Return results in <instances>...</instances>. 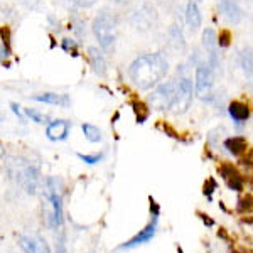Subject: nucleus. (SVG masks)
Listing matches in <instances>:
<instances>
[{"label":"nucleus","mask_w":253,"mask_h":253,"mask_svg":"<svg viewBox=\"0 0 253 253\" xmlns=\"http://www.w3.org/2000/svg\"><path fill=\"white\" fill-rule=\"evenodd\" d=\"M169 71V63L162 52H144L137 56L128 68L132 83L138 89H152L166 78Z\"/></svg>","instance_id":"nucleus-1"},{"label":"nucleus","mask_w":253,"mask_h":253,"mask_svg":"<svg viewBox=\"0 0 253 253\" xmlns=\"http://www.w3.org/2000/svg\"><path fill=\"white\" fill-rule=\"evenodd\" d=\"M7 172L17 184L26 191L27 194H36L39 189L41 174L39 169L32 162L22 157H9L7 159Z\"/></svg>","instance_id":"nucleus-2"},{"label":"nucleus","mask_w":253,"mask_h":253,"mask_svg":"<svg viewBox=\"0 0 253 253\" xmlns=\"http://www.w3.org/2000/svg\"><path fill=\"white\" fill-rule=\"evenodd\" d=\"M44 198H46V208H44L46 221L56 230L63 224V187L59 179L47 177L44 181Z\"/></svg>","instance_id":"nucleus-3"},{"label":"nucleus","mask_w":253,"mask_h":253,"mask_svg":"<svg viewBox=\"0 0 253 253\" xmlns=\"http://www.w3.org/2000/svg\"><path fill=\"white\" fill-rule=\"evenodd\" d=\"M93 34L100 44V47L103 49L105 52H110L115 46L117 41V29H118V17L113 12H100L96 15L95 20L91 24Z\"/></svg>","instance_id":"nucleus-4"},{"label":"nucleus","mask_w":253,"mask_h":253,"mask_svg":"<svg viewBox=\"0 0 253 253\" xmlns=\"http://www.w3.org/2000/svg\"><path fill=\"white\" fill-rule=\"evenodd\" d=\"M213 86H214V69L208 64V61H201L196 64L194 75V93L199 100L210 101L213 98Z\"/></svg>","instance_id":"nucleus-5"},{"label":"nucleus","mask_w":253,"mask_h":253,"mask_svg":"<svg viewBox=\"0 0 253 253\" xmlns=\"http://www.w3.org/2000/svg\"><path fill=\"white\" fill-rule=\"evenodd\" d=\"M193 98H194L193 81L186 78V76H182L177 81V88H175L172 103H170L169 110L174 115H182V113H186L189 110L191 103H193Z\"/></svg>","instance_id":"nucleus-6"},{"label":"nucleus","mask_w":253,"mask_h":253,"mask_svg":"<svg viewBox=\"0 0 253 253\" xmlns=\"http://www.w3.org/2000/svg\"><path fill=\"white\" fill-rule=\"evenodd\" d=\"M175 88H177V81L174 80L166 81V83H159L157 86H154L152 93L149 95V105L154 110H159V112L169 110L170 103H172Z\"/></svg>","instance_id":"nucleus-7"},{"label":"nucleus","mask_w":253,"mask_h":253,"mask_svg":"<svg viewBox=\"0 0 253 253\" xmlns=\"http://www.w3.org/2000/svg\"><path fill=\"white\" fill-rule=\"evenodd\" d=\"M150 213H152V219H150V223L147 224L140 233H137L135 236H133L130 242L122 245V247H120L122 250H125V248L128 250V248H135V247H138V245L149 243L150 240L156 236V233H157V221H159V205L154 201L152 198H150Z\"/></svg>","instance_id":"nucleus-8"},{"label":"nucleus","mask_w":253,"mask_h":253,"mask_svg":"<svg viewBox=\"0 0 253 253\" xmlns=\"http://www.w3.org/2000/svg\"><path fill=\"white\" fill-rule=\"evenodd\" d=\"M130 22L138 31H149L156 26L157 22V10L150 5H140L138 9L130 15Z\"/></svg>","instance_id":"nucleus-9"},{"label":"nucleus","mask_w":253,"mask_h":253,"mask_svg":"<svg viewBox=\"0 0 253 253\" xmlns=\"http://www.w3.org/2000/svg\"><path fill=\"white\" fill-rule=\"evenodd\" d=\"M19 245L24 253H51V248H49L46 240L36 233L19 235Z\"/></svg>","instance_id":"nucleus-10"},{"label":"nucleus","mask_w":253,"mask_h":253,"mask_svg":"<svg viewBox=\"0 0 253 253\" xmlns=\"http://www.w3.org/2000/svg\"><path fill=\"white\" fill-rule=\"evenodd\" d=\"M216 31L208 27L203 31V46L208 54V64L213 69H218L219 66V59H218V42H216Z\"/></svg>","instance_id":"nucleus-11"},{"label":"nucleus","mask_w":253,"mask_h":253,"mask_svg":"<svg viewBox=\"0 0 253 253\" xmlns=\"http://www.w3.org/2000/svg\"><path fill=\"white\" fill-rule=\"evenodd\" d=\"M218 9L223 17L226 19V22L233 24V26L243 20V10L235 0H218Z\"/></svg>","instance_id":"nucleus-12"},{"label":"nucleus","mask_w":253,"mask_h":253,"mask_svg":"<svg viewBox=\"0 0 253 253\" xmlns=\"http://www.w3.org/2000/svg\"><path fill=\"white\" fill-rule=\"evenodd\" d=\"M69 130H71V122L68 120H52L47 124L46 135L49 140L52 142H61L66 140L69 135Z\"/></svg>","instance_id":"nucleus-13"},{"label":"nucleus","mask_w":253,"mask_h":253,"mask_svg":"<svg viewBox=\"0 0 253 253\" xmlns=\"http://www.w3.org/2000/svg\"><path fill=\"white\" fill-rule=\"evenodd\" d=\"M219 174H221V177L226 181V184L231 191H243V186H245L243 177L233 166L223 164L219 167Z\"/></svg>","instance_id":"nucleus-14"},{"label":"nucleus","mask_w":253,"mask_h":253,"mask_svg":"<svg viewBox=\"0 0 253 253\" xmlns=\"http://www.w3.org/2000/svg\"><path fill=\"white\" fill-rule=\"evenodd\" d=\"M34 101H39V103H46V105H54V107H61V108H68L71 105V98L64 93H39V95L32 96Z\"/></svg>","instance_id":"nucleus-15"},{"label":"nucleus","mask_w":253,"mask_h":253,"mask_svg":"<svg viewBox=\"0 0 253 253\" xmlns=\"http://www.w3.org/2000/svg\"><path fill=\"white\" fill-rule=\"evenodd\" d=\"M88 61H89V66L93 68V71H95L98 76L107 75V59H105L101 49H98L95 46L88 47Z\"/></svg>","instance_id":"nucleus-16"},{"label":"nucleus","mask_w":253,"mask_h":253,"mask_svg":"<svg viewBox=\"0 0 253 253\" xmlns=\"http://www.w3.org/2000/svg\"><path fill=\"white\" fill-rule=\"evenodd\" d=\"M228 115L233 118V122H236V124H245V122L250 118L252 112H250L248 103L236 100V101H231V103L228 105Z\"/></svg>","instance_id":"nucleus-17"},{"label":"nucleus","mask_w":253,"mask_h":253,"mask_svg":"<svg viewBox=\"0 0 253 253\" xmlns=\"http://www.w3.org/2000/svg\"><path fill=\"white\" fill-rule=\"evenodd\" d=\"M186 24L191 32L199 31V27H201V24H203L201 10H199L198 3H196L194 0L187 2V5H186Z\"/></svg>","instance_id":"nucleus-18"},{"label":"nucleus","mask_w":253,"mask_h":253,"mask_svg":"<svg viewBox=\"0 0 253 253\" xmlns=\"http://www.w3.org/2000/svg\"><path fill=\"white\" fill-rule=\"evenodd\" d=\"M169 39H170V46H172L174 51H177V52L186 51V38L179 24H172V26L169 27Z\"/></svg>","instance_id":"nucleus-19"},{"label":"nucleus","mask_w":253,"mask_h":253,"mask_svg":"<svg viewBox=\"0 0 253 253\" xmlns=\"http://www.w3.org/2000/svg\"><path fill=\"white\" fill-rule=\"evenodd\" d=\"M223 147L231 156H240V154H243L245 150L248 149V142L245 137H228L226 140H224Z\"/></svg>","instance_id":"nucleus-20"},{"label":"nucleus","mask_w":253,"mask_h":253,"mask_svg":"<svg viewBox=\"0 0 253 253\" xmlns=\"http://www.w3.org/2000/svg\"><path fill=\"white\" fill-rule=\"evenodd\" d=\"M10 29L9 27H2L0 29V61H7L12 54V47H10Z\"/></svg>","instance_id":"nucleus-21"},{"label":"nucleus","mask_w":253,"mask_h":253,"mask_svg":"<svg viewBox=\"0 0 253 253\" xmlns=\"http://www.w3.org/2000/svg\"><path fill=\"white\" fill-rule=\"evenodd\" d=\"M81 130H83L86 140H89L91 144H98V142H101V138H103V135H101V130L98 128V126L91 125V124H83Z\"/></svg>","instance_id":"nucleus-22"},{"label":"nucleus","mask_w":253,"mask_h":253,"mask_svg":"<svg viewBox=\"0 0 253 253\" xmlns=\"http://www.w3.org/2000/svg\"><path fill=\"white\" fill-rule=\"evenodd\" d=\"M240 66L245 73L248 75V78L252 76V51L250 49H243L242 52H240Z\"/></svg>","instance_id":"nucleus-23"},{"label":"nucleus","mask_w":253,"mask_h":253,"mask_svg":"<svg viewBox=\"0 0 253 253\" xmlns=\"http://www.w3.org/2000/svg\"><path fill=\"white\" fill-rule=\"evenodd\" d=\"M24 117L31 118V120L36 122V124H47L49 122L47 115H44V113H41L34 108H24Z\"/></svg>","instance_id":"nucleus-24"},{"label":"nucleus","mask_w":253,"mask_h":253,"mask_svg":"<svg viewBox=\"0 0 253 253\" xmlns=\"http://www.w3.org/2000/svg\"><path fill=\"white\" fill-rule=\"evenodd\" d=\"M132 107H133V112H135V115H137V122L138 124H144L147 118H149V108H147L144 103H140V101H133Z\"/></svg>","instance_id":"nucleus-25"},{"label":"nucleus","mask_w":253,"mask_h":253,"mask_svg":"<svg viewBox=\"0 0 253 253\" xmlns=\"http://www.w3.org/2000/svg\"><path fill=\"white\" fill-rule=\"evenodd\" d=\"M61 47H63L66 52H69V54L78 56V42H76L75 39L64 38L63 41H61Z\"/></svg>","instance_id":"nucleus-26"},{"label":"nucleus","mask_w":253,"mask_h":253,"mask_svg":"<svg viewBox=\"0 0 253 253\" xmlns=\"http://www.w3.org/2000/svg\"><path fill=\"white\" fill-rule=\"evenodd\" d=\"M78 159L80 161H83L84 164L95 166V164H98V162H101L103 154H91V156H88V154H78Z\"/></svg>","instance_id":"nucleus-27"},{"label":"nucleus","mask_w":253,"mask_h":253,"mask_svg":"<svg viewBox=\"0 0 253 253\" xmlns=\"http://www.w3.org/2000/svg\"><path fill=\"white\" fill-rule=\"evenodd\" d=\"M231 41V34L230 31H221L219 36H216V42H218V47H228Z\"/></svg>","instance_id":"nucleus-28"},{"label":"nucleus","mask_w":253,"mask_h":253,"mask_svg":"<svg viewBox=\"0 0 253 253\" xmlns=\"http://www.w3.org/2000/svg\"><path fill=\"white\" fill-rule=\"evenodd\" d=\"M83 20H78V22H75V24H71V27H69V29H73L76 32V34H78V38L80 39H83L84 36H86V32H84V29H83Z\"/></svg>","instance_id":"nucleus-29"},{"label":"nucleus","mask_w":253,"mask_h":253,"mask_svg":"<svg viewBox=\"0 0 253 253\" xmlns=\"http://www.w3.org/2000/svg\"><path fill=\"white\" fill-rule=\"evenodd\" d=\"M20 3H22L24 7H27V9L31 10H36L41 7V0H19Z\"/></svg>","instance_id":"nucleus-30"},{"label":"nucleus","mask_w":253,"mask_h":253,"mask_svg":"<svg viewBox=\"0 0 253 253\" xmlns=\"http://www.w3.org/2000/svg\"><path fill=\"white\" fill-rule=\"evenodd\" d=\"M214 189H216V181L210 179V181L205 184V194H208V198H211V194H213Z\"/></svg>","instance_id":"nucleus-31"},{"label":"nucleus","mask_w":253,"mask_h":253,"mask_svg":"<svg viewBox=\"0 0 253 253\" xmlns=\"http://www.w3.org/2000/svg\"><path fill=\"white\" fill-rule=\"evenodd\" d=\"M78 7H83V9H88V7L95 5L96 0H73Z\"/></svg>","instance_id":"nucleus-32"},{"label":"nucleus","mask_w":253,"mask_h":253,"mask_svg":"<svg viewBox=\"0 0 253 253\" xmlns=\"http://www.w3.org/2000/svg\"><path fill=\"white\" fill-rule=\"evenodd\" d=\"M10 108H12V112H14L15 115L20 118V120H24V112L20 110V107H19L17 103H10Z\"/></svg>","instance_id":"nucleus-33"},{"label":"nucleus","mask_w":253,"mask_h":253,"mask_svg":"<svg viewBox=\"0 0 253 253\" xmlns=\"http://www.w3.org/2000/svg\"><path fill=\"white\" fill-rule=\"evenodd\" d=\"M56 253H68L66 252V243H64V238H61L58 243H56Z\"/></svg>","instance_id":"nucleus-34"},{"label":"nucleus","mask_w":253,"mask_h":253,"mask_svg":"<svg viewBox=\"0 0 253 253\" xmlns=\"http://www.w3.org/2000/svg\"><path fill=\"white\" fill-rule=\"evenodd\" d=\"M110 2H115V3H122V2H125V0H110Z\"/></svg>","instance_id":"nucleus-35"},{"label":"nucleus","mask_w":253,"mask_h":253,"mask_svg":"<svg viewBox=\"0 0 253 253\" xmlns=\"http://www.w3.org/2000/svg\"><path fill=\"white\" fill-rule=\"evenodd\" d=\"M196 2H203V0H196Z\"/></svg>","instance_id":"nucleus-36"}]
</instances>
